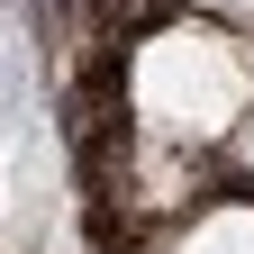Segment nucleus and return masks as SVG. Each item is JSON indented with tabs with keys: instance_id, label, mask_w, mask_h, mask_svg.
<instances>
[{
	"instance_id": "1",
	"label": "nucleus",
	"mask_w": 254,
	"mask_h": 254,
	"mask_svg": "<svg viewBox=\"0 0 254 254\" xmlns=\"http://www.w3.org/2000/svg\"><path fill=\"white\" fill-rule=\"evenodd\" d=\"M245 164H254V127H245Z\"/></svg>"
}]
</instances>
